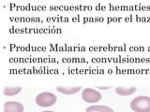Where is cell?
<instances>
[{
	"label": "cell",
	"mask_w": 150,
	"mask_h": 112,
	"mask_svg": "<svg viewBox=\"0 0 150 112\" xmlns=\"http://www.w3.org/2000/svg\"><path fill=\"white\" fill-rule=\"evenodd\" d=\"M110 86H107V87H98V89H101V90H106V89H110Z\"/></svg>",
	"instance_id": "9"
},
{
	"label": "cell",
	"mask_w": 150,
	"mask_h": 112,
	"mask_svg": "<svg viewBox=\"0 0 150 112\" xmlns=\"http://www.w3.org/2000/svg\"><path fill=\"white\" fill-rule=\"evenodd\" d=\"M82 98L84 102L94 104V103H98V101H100L101 93L92 88H86L82 92Z\"/></svg>",
	"instance_id": "3"
},
{
	"label": "cell",
	"mask_w": 150,
	"mask_h": 112,
	"mask_svg": "<svg viewBox=\"0 0 150 112\" xmlns=\"http://www.w3.org/2000/svg\"><path fill=\"white\" fill-rule=\"evenodd\" d=\"M25 107L19 102L8 101L4 104V112H23Z\"/></svg>",
	"instance_id": "4"
},
{
	"label": "cell",
	"mask_w": 150,
	"mask_h": 112,
	"mask_svg": "<svg viewBox=\"0 0 150 112\" xmlns=\"http://www.w3.org/2000/svg\"><path fill=\"white\" fill-rule=\"evenodd\" d=\"M22 91V87L20 86H8L4 88V94L7 96H13L18 94Z\"/></svg>",
	"instance_id": "8"
},
{
	"label": "cell",
	"mask_w": 150,
	"mask_h": 112,
	"mask_svg": "<svg viewBox=\"0 0 150 112\" xmlns=\"http://www.w3.org/2000/svg\"><path fill=\"white\" fill-rule=\"evenodd\" d=\"M56 96L53 92H40L36 96V103L38 106L42 107H48L55 104Z\"/></svg>",
	"instance_id": "2"
},
{
	"label": "cell",
	"mask_w": 150,
	"mask_h": 112,
	"mask_svg": "<svg viewBox=\"0 0 150 112\" xmlns=\"http://www.w3.org/2000/svg\"><path fill=\"white\" fill-rule=\"evenodd\" d=\"M56 90L59 92L63 93V94H74V93H77L82 90L81 86H75V87H65V86H57L56 87Z\"/></svg>",
	"instance_id": "5"
},
{
	"label": "cell",
	"mask_w": 150,
	"mask_h": 112,
	"mask_svg": "<svg viewBox=\"0 0 150 112\" xmlns=\"http://www.w3.org/2000/svg\"><path fill=\"white\" fill-rule=\"evenodd\" d=\"M42 112H54V111H51V110H48V111H42Z\"/></svg>",
	"instance_id": "10"
},
{
	"label": "cell",
	"mask_w": 150,
	"mask_h": 112,
	"mask_svg": "<svg viewBox=\"0 0 150 112\" xmlns=\"http://www.w3.org/2000/svg\"><path fill=\"white\" fill-rule=\"evenodd\" d=\"M137 91V88L135 86H131V87H116L115 88V92L117 94L122 95V96H128L131 95Z\"/></svg>",
	"instance_id": "6"
},
{
	"label": "cell",
	"mask_w": 150,
	"mask_h": 112,
	"mask_svg": "<svg viewBox=\"0 0 150 112\" xmlns=\"http://www.w3.org/2000/svg\"><path fill=\"white\" fill-rule=\"evenodd\" d=\"M86 112H114V110L107 106H90L86 109Z\"/></svg>",
	"instance_id": "7"
},
{
	"label": "cell",
	"mask_w": 150,
	"mask_h": 112,
	"mask_svg": "<svg viewBox=\"0 0 150 112\" xmlns=\"http://www.w3.org/2000/svg\"><path fill=\"white\" fill-rule=\"evenodd\" d=\"M130 108L135 112H150V97L141 95L130 102Z\"/></svg>",
	"instance_id": "1"
}]
</instances>
